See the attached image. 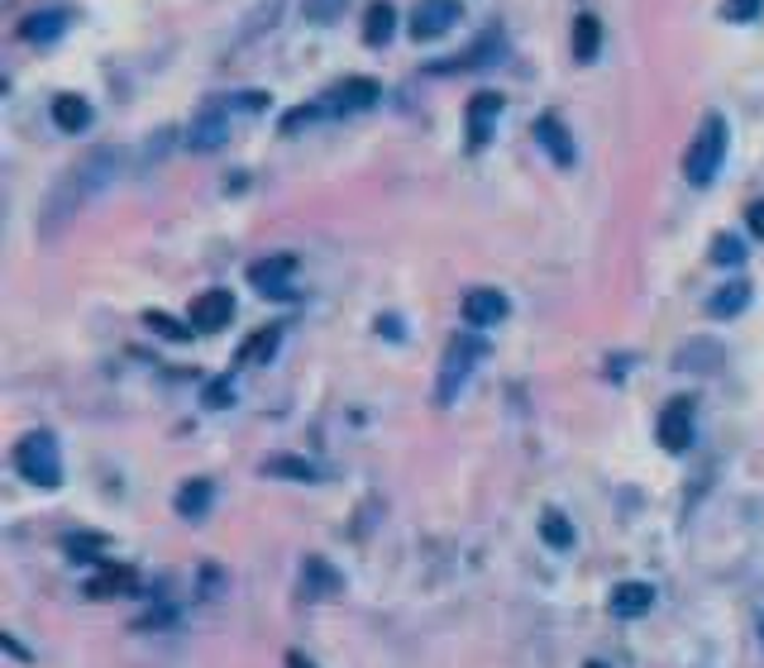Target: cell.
<instances>
[{"label":"cell","mask_w":764,"mask_h":668,"mask_svg":"<svg viewBox=\"0 0 764 668\" xmlns=\"http://www.w3.org/2000/svg\"><path fill=\"white\" fill-rule=\"evenodd\" d=\"M464 321L473 330H487V325L507 321V297L493 292V287H473V292L464 297Z\"/></svg>","instance_id":"9c48e42d"},{"label":"cell","mask_w":764,"mask_h":668,"mask_svg":"<svg viewBox=\"0 0 764 668\" xmlns=\"http://www.w3.org/2000/svg\"><path fill=\"white\" fill-rule=\"evenodd\" d=\"M659 449H669V454H684L688 444H693V401L688 397H674L665 411H659Z\"/></svg>","instance_id":"277c9868"},{"label":"cell","mask_w":764,"mask_h":668,"mask_svg":"<svg viewBox=\"0 0 764 668\" xmlns=\"http://www.w3.org/2000/svg\"><path fill=\"white\" fill-rule=\"evenodd\" d=\"M229 139V106H206L186 125V149L192 153H220Z\"/></svg>","instance_id":"3957f363"},{"label":"cell","mask_w":764,"mask_h":668,"mask_svg":"<svg viewBox=\"0 0 764 668\" xmlns=\"http://www.w3.org/2000/svg\"><path fill=\"white\" fill-rule=\"evenodd\" d=\"M540 540L550 549H573V526L564 511H545L540 516Z\"/></svg>","instance_id":"7402d4cb"},{"label":"cell","mask_w":764,"mask_h":668,"mask_svg":"<svg viewBox=\"0 0 764 668\" xmlns=\"http://www.w3.org/2000/svg\"><path fill=\"white\" fill-rule=\"evenodd\" d=\"M459 14H464L459 0H416V10H411V39H440V34H450Z\"/></svg>","instance_id":"8992f818"},{"label":"cell","mask_w":764,"mask_h":668,"mask_svg":"<svg viewBox=\"0 0 764 668\" xmlns=\"http://www.w3.org/2000/svg\"><path fill=\"white\" fill-rule=\"evenodd\" d=\"M727 143H731L727 120H722V115H708V120L698 125L693 143H688V153H684V177L693 186H712V177L727 163Z\"/></svg>","instance_id":"6da1fadb"},{"label":"cell","mask_w":764,"mask_h":668,"mask_svg":"<svg viewBox=\"0 0 764 668\" xmlns=\"http://www.w3.org/2000/svg\"><path fill=\"white\" fill-rule=\"evenodd\" d=\"M745 225H751V235L764 239V201H755L751 211H745Z\"/></svg>","instance_id":"4dcf8cb0"},{"label":"cell","mask_w":764,"mask_h":668,"mask_svg":"<svg viewBox=\"0 0 764 668\" xmlns=\"http://www.w3.org/2000/svg\"><path fill=\"white\" fill-rule=\"evenodd\" d=\"M53 125L63 129V134H82V129L92 125V100L86 96H57L53 100Z\"/></svg>","instance_id":"7c38bea8"},{"label":"cell","mask_w":764,"mask_h":668,"mask_svg":"<svg viewBox=\"0 0 764 668\" xmlns=\"http://www.w3.org/2000/svg\"><path fill=\"white\" fill-rule=\"evenodd\" d=\"M292 278H297V258H292V254L258 258V263L249 268V282H254L263 297H292Z\"/></svg>","instance_id":"52a82bcc"},{"label":"cell","mask_w":764,"mask_h":668,"mask_svg":"<svg viewBox=\"0 0 764 668\" xmlns=\"http://www.w3.org/2000/svg\"><path fill=\"white\" fill-rule=\"evenodd\" d=\"M497 110H502V96L497 91H478V96L469 100V149H483V143L493 139Z\"/></svg>","instance_id":"30bf717a"},{"label":"cell","mask_w":764,"mask_h":668,"mask_svg":"<svg viewBox=\"0 0 764 668\" xmlns=\"http://www.w3.org/2000/svg\"><path fill=\"white\" fill-rule=\"evenodd\" d=\"M760 10H764V0H727L722 6V14L731 24H751V20H760Z\"/></svg>","instance_id":"484cf974"},{"label":"cell","mask_w":764,"mask_h":668,"mask_svg":"<svg viewBox=\"0 0 764 668\" xmlns=\"http://www.w3.org/2000/svg\"><path fill=\"white\" fill-rule=\"evenodd\" d=\"M14 468H20L34 487H57L63 483V454H57L53 430H29L20 449H14Z\"/></svg>","instance_id":"7a4b0ae2"},{"label":"cell","mask_w":764,"mask_h":668,"mask_svg":"<svg viewBox=\"0 0 764 668\" xmlns=\"http://www.w3.org/2000/svg\"><path fill=\"white\" fill-rule=\"evenodd\" d=\"M483 358V340H454L450 354H444V368H440V401L450 406L459 397V387H464L469 368Z\"/></svg>","instance_id":"5b68a950"},{"label":"cell","mask_w":764,"mask_h":668,"mask_svg":"<svg viewBox=\"0 0 764 668\" xmlns=\"http://www.w3.org/2000/svg\"><path fill=\"white\" fill-rule=\"evenodd\" d=\"M674 363H679V368H688V373H717V368H722V344H712V340H688Z\"/></svg>","instance_id":"5bb4252c"},{"label":"cell","mask_w":764,"mask_h":668,"mask_svg":"<svg viewBox=\"0 0 764 668\" xmlns=\"http://www.w3.org/2000/svg\"><path fill=\"white\" fill-rule=\"evenodd\" d=\"M536 139L545 143V149H550V158L559 168H569L573 163V139H569V129L555 120V115H540L536 120Z\"/></svg>","instance_id":"4fadbf2b"},{"label":"cell","mask_w":764,"mask_h":668,"mask_svg":"<svg viewBox=\"0 0 764 668\" xmlns=\"http://www.w3.org/2000/svg\"><path fill=\"white\" fill-rule=\"evenodd\" d=\"M287 668H315L306 655H297V649H292V655H287Z\"/></svg>","instance_id":"1f68e13d"},{"label":"cell","mask_w":764,"mask_h":668,"mask_svg":"<svg viewBox=\"0 0 764 668\" xmlns=\"http://www.w3.org/2000/svg\"><path fill=\"white\" fill-rule=\"evenodd\" d=\"M712 263H722V268H741L745 263V244L736 235H722L712 244Z\"/></svg>","instance_id":"d4e9b609"},{"label":"cell","mask_w":764,"mask_h":668,"mask_svg":"<svg viewBox=\"0 0 764 668\" xmlns=\"http://www.w3.org/2000/svg\"><path fill=\"white\" fill-rule=\"evenodd\" d=\"M745 306H751V282H727L722 292L708 301V315L712 321H736Z\"/></svg>","instance_id":"9a60e30c"},{"label":"cell","mask_w":764,"mask_h":668,"mask_svg":"<svg viewBox=\"0 0 764 668\" xmlns=\"http://www.w3.org/2000/svg\"><path fill=\"white\" fill-rule=\"evenodd\" d=\"M229 401H235V391H229L225 377H220V383H211V387H206V406H211V411H220V406H229Z\"/></svg>","instance_id":"f546056e"},{"label":"cell","mask_w":764,"mask_h":668,"mask_svg":"<svg viewBox=\"0 0 764 668\" xmlns=\"http://www.w3.org/2000/svg\"><path fill=\"white\" fill-rule=\"evenodd\" d=\"M301 10H306L311 24H330L344 10V0H301Z\"/></svg>","instance_id":"4316f807"},{"label":"cell","mask_w":764,"mask_h":668,"mask_svg":"<svg viewBox=\"0 0 764 668\" xmlns=\"http://www.w3.org/2000/svg\"><path fill=\"white\" fill-rule=\"evenodd\" d=\"M278 340H282V325H268V330H258V334H249V340H244L239 358H244V363H268L272 354H278Z\"/></svg>","instance_id":"44dd1931"},{"label":"cell","mask_w":764,"mask_h":668,"mask_svg":"<svg viewBox=\"0 0 764 668\" xmlns=\"http://www.w3.org/2000/svg\"><path fill=\"white\" fill-rule=\"evenodd\" d=\"M186 315H192V330L196 334H215V330H225L229 321H235V297L220 292V287H215V292H201Z\"/></svg>","instance_id":"ba28073f"},{"label":"cell","mask_w":764,"mask_h":668,"mask_svg":"<svg viewBox=\"0 0 764 668\" xmlns=\"http://www.w3.org/2000/svg\"><path fill=\"white\" fill-rule=\"evenodd\" d=\"M125 583H129V573L115 569L110 578H96V583H92V597H110V592H125Z\"/></svg>","instance_id":"f1b7e54d"},{"label":"cell","mask_w":764,"mask_h":668,"mask_svg":"<svg viewBox=\"0 0 764 668\" xmlns=\"http://www.w3.org/2000/svg\"><path fill=\"white\" fill-rule=\"evenodd\" d=\"M263 473H268V477H292V483H315V468H311V463H301V459H292V454L268 459Z\"/></svg>","instance_id":"603a6c76"},{"label":"cell","mask_w":764,"mask_h":668,"mask_svg":"<svg viewBox=\"0 0 764 668\" xmlns=\"http://www.w3.org/2000/svg\"><path fill=\"white\" fill-rule=\"evenodd\" d=\"M306 573H311V583H315V588H311V597H335V592L344 588V583H340V573H330L321 559H306Z\"/></svg>","instance_id":"cb8c5ba5"},{"label":"cell","mask_w":764,"mask_h":668,"mask_svg":"<svg viewBox=\"0 0 764 668\" xmlns=\"http://www.w3.org/2000/svg\"><path fill=\"white\" fill-rule=\"evenodd\" d=\"M598 49H602V24L593 14H579V20H573V57H579V63H593Z\"/></svg>","instance_id":"d6986e66"},{"label":"cell","mask_w":764,"mask_h":668,"mask_svg":"<svg viewBox=\"0 0 764 668\" xmlns=\"http://www.w3.org/2000/svg\"><path fill=\"white\" fill-rule=\"evenodd\" d=\"M211 497H215V487L206 483V477H192V483H186L182 492H177V511L182 516H206L211 511Z\"/></svg>","instance_id":"ffe728a7"},{"label":"cell","mask_w":764,"mask_h":668,"mask_svg":"<svg viewBox=\"0 0 764 668\" xmlns=\"http://www.w3.org/2000/svg\"><path fill=\"white\" fill-rule=\"evenodd\" d=\"M607 606H612V616L636 621V616H645V612L655 606V588H650V583H616Z\"/></svg>","instance_id":"8fae6325"},{"label":"cell","mask_w":764,"mask_h":668,"mask_svg":"<svg viewBox=\"0 0 764 668\" xmlns=\"http://www.w3.org/2000/svg\"><path fill=\"white\" fill-rule=\"evenodd\" d=\"M392 29H397V10H392V0H378V6H368V14H364V43H387L392 39Z\"/></svg>","instance_id":"e0dca14e"},{"label":"cell","mask_w":764,"mask_h":668,"mask_svg":"<svg viewBox=\"0 0 764 668\" xmlns=\"http://www.w3.org/2000/svg\"><path fill=\"white\" fill-rule=\"evenodd\" d=\"M760 640H764V621H760Z\"/></svg>","instance_id":"d6a6232c"},{"label":"cell","mask_w":764,"mask_h":668,"mask_svg":"<svg viewBox=\"0 0 764 668\" xmlns=\"http://www.w3.org/2000/svg\"><path fill=\"white\" fill-rule=\"evenodd\" d=\"M143 321H149V330L163 334V340H186V325H172L163 311H149V315H143Z\"/></svg>","instance_id":"83f0119b"},{"label":"cell","mask_w":764,"mask_h":668,"mask_svg":"<svg viewBox=\"0 0 764 668\" xmlns=\"http://www.w3.org/2000/svg\"><path fill=\"white\" fill-rule=\"evenodd\" d=\"M335 106L340 110H368V106H378V82H368V77H349L335 91Z\"/></svg>","instance_id":"ac0fdd59"},{"label":"cell","mask_w":764,"mask_h":668,"mask_svg":"<svg viewBox=\"0 0 764 668\" xmlns=\"http://www.w3.org/2000/svg\"><path fill=\"white\" fill-rule=\"evenodd\" d=\"M63 29H67V14L63 10H39V14H29L20 34L29 43H53V39H63Z\"/></svg>","instance_id":"2e32d148"}]
</instances>
